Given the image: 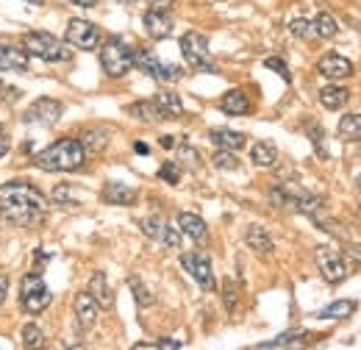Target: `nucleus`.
I'll use <instances>...</instances> for the list:
<instances>
[{"instance_id": "nucleus-20", "label": "nucleus", "mask_w": 361, "mask_h": 350, "mask_svg": "<svg viewBox=\"0 0 361 350\" xmlns=\"http://www.w3.org/2000/svg\"><path fill=\"white\" fill-rule=\"evenodd\" d=\"M134 67H139L144 75L156 78V81H164V62H158V56L153 51H134Z\"/></svg>"}, {"instance_id": "nucleus-27", "label": "nucleus", "mask_w": 361, "mask_h": 350, "mask_svg": "<svg viewBox=\"0 0 361 350\" xmlns=\"http://www.w3.org/2000/svg\"><path fill=\"white\" fill-rule=\"evenodd\" d=\"M128 114L137 117V120H142V123H158V120H161L153 100H137V103H131V106H128Z\"/></svg>"}, {"instance_id": "nucleus-9", "label": "nucleus", "mask_w": 361, "mask_h": 350, "mask_svg": "<svg viewBox=\"0 0 361 350\" xmlns=\"http://www.w3.org/2000/svg\"><path fill=\"white\" fill-rule=\"evenodd\" d=\"M181 264L192 278L198 281V286L203 292H214V270H212V262H209L206 253H184Z\"/></svg>"}, {"instance_id": "nucleus-5", "label": "nucleus", "mask_w": 361, "mask_h": 350, "mask_svg": "<svg viewBox=\"0 0 361 350\" xmlns=\"http://www.w3.org/2000/svg\"><path fill=\"white\" fill-rule=\"evenodd\" d=\"M50 300H53V295H50L48 283L42 281L39 273L22 276V281H20V306H22L28 314L45 311V309L50 306Z\"/></svg>"}, {"instance_id": "nucleus-29", "label": "nucleus", "mask_w": 361, "mask_h": 350, "mask_svg": "<svg viewBox=\"0 0 361 350\" xmlns=\"http://www.w3.org/2000/svg\"><path fill=\"white\" fill-rule=\"evenodd\" d=\"M45 345V334H42V328L36 325V323H28L25 328H22V348L25 350H42Z\"/></svg>"}, {"instance_id": "nucleus-28", "label": "nucleus", "mask_w": 361, "mask_h": 350, "mask_svg": "<svg viewBox=\"0 0 361 350\" xmlns=\"http://www.w3.org/2000/svg\"><path fill=\"white\" fill-rule=\"evenodd\" d=\"M81 144H83L86 150H103V147L109 144V131H106V128H89V131H83Z\"/></svg>"}, {"instance_id": "nucleus-17", "label": "nucleus", "mask_w": 361, "mask_h": 350, "mask_svg": "<svg viewBox=\"0 0 361 350\" xmlns=\"http://www.w3.org/2000/svg\"><path fill=\"white\" fill-rule=\"evenodd\" d=\"M219 109L225 114H231V117H245V114H250V100H247V95L242 89H231V92L222 95Z\"/></svg>"}, {"instance_id": "nucleus-13", "label": "nucleus", "mask_w": 361, "mask_h": 350, "mask_svg": "<svg viewBox=\"0 0 361 350\" xmlns=\"http://www.w3.org/2000/svg\"><path fill=\"white\" fill-rule=\"evenodd\" d=\"M103 201L111 206H134L137 203V189H131L123 181H109L103 187Z\"/></svg>"}, {"instance_id": "nucleus-2", "label": "nucleus", "mask_w": 361, "mask_h": 350, "mask_svg": "<svg viewBox=\"0 0 361 350\" xmlns=\"http://www.w3.org/2000/svg\"><path fill=\"white\" fill-rule=\"evenodd\" d=\"M83 161H86V147L81 144V140H72V137L53 142L34 159V164L45 173H75L83 167Z\"/></svg>"}, {"instance_id": "nucleus-1", "label": "nucleus", "mask_w": 361, "mask_h": 350, "mask_svg": "<svg viewBox=\"0 0 361 350\" xmlns=\"http://www.w3.org/2000/svg\"><path fill=\"white\" fill-rule=\"evenodd\" d=\"M0 217L17 228H34L48 217V201L36 187L8 181L0 187Z\"/></svg>"}, {"instance_id": "nucleus-53", "label": "nucleus", "mask_w": 361, "mask_h": 350, "mask_svg": "<svg viewBox=\"0 0 361 350\" xmlns=\"http://www.w3.org/2000/svg\"><path fill=\"white\" fill-rule=\"evenodd\" d=\"M28 3H34V6H42V3H45V0H28Z\"/></svg>"}, {"instance_id": "nucleus-42", "label": "nucleus", "mask_w": 361, "mask_h": 350, "mask_svg": "<svg viewBox=\"0 0 361 350\" xmlns=\"http://www.w3.org/2000/svg\"><path fill=\"white\" fill-rule=\"evenodd\" d=\"M22 97V92L17 89V86H6V83H0V103H17Z\"/></svg>"}, {"instance_id": "nucleus-52", "label": "nucleus", "mask_w": 361, "mask_h": 350, "mask_svg": "<svg viewBox=\"0 0 361 350\" xmlns=\"http://www.w3.org/2000/svg\"><path fill=\"white\" fill-rule=\"evenodd\" d=\"M134 150H137V153H142V156H147V153H150V147H147L144 142H137V144H134Z\"/></svg>"}, {"instance_id": "nucleus-51", "label": "nucleus", "mask_w": 361, "mask_h": 350, "mask_svg": "<svg viewBox=\"0 0 361 350\" xmlns=\"http://www.w3.org/2000/svg\"><path fill=\"white\" fill-rule=\"evenodd\" d=\"M6 153H8V140H6L3 134H0V159H3Z\"/></svg>"}, {"instance_id": "nucleus-8", "label": "nucleus", "mask_w": 361, "mask_h": 350, "mask_svg": "<svg viewBox=\"0 0 361 350\" xmlns=\"http://www.w3.org/2000/svg\"><path fill=\"white\" fill-rule=\"evenodd\" d=\"M64 39L70 48L78 51H95L100 45V31L97 25H92L89 20H70L67 22V31H64Z\"/></svg>"}, {"instance_id": "nucleus-24", "label": "nucleus", "mask_w": 361, "mask_h": 350, "mask_svg": "<svg viewBox=\"0 0 361 350\" xmlns=\"http://www.w3.org/2000/svg\"><path fill=\"white\" fill-rule=\"evenodd\" d=\"M250 159H253L256 167H275V161H278V147H275L273 142H256V144L250 147Z\"/></svg>"}, {"instance_id": "nucleus-19", "label": "nucleus", "mask_w": 361, "mask_h": 350, "mask_svg": "<svg viewBox=\"0 0 361 350\" xmlns=\"http://www.w3.org/2000/svg\"><path fill=\"white\" fill-rule=\"evenodd\" d=\"M245 242H247V248L253 250V253H259V256H270L273 253V239H270V234L261 228V225H247V231H245Z\"/></svg>"}, {"instance_id": "nucleus-30", "label": "nucleus", "mask_w": 361, "mask_h": 350, "mask_svg": "<svg viewBox=\"0 0 361 350\" xmlns=\"http://www.w3.org/2000/svg\"><path fill=\"white\" fill-rule=\"evenodd\" d=\"M339 134L348 140H361V114H345L339 120Z\"/></svg>"}, {"instance_id": "nucleus-18", "label": "nucleus", "mask_w": 361, "mask_h": 350, "mask_svg": "<svg viewBox=\"0 0 361 350\" xmlns=\"http://www.w3.org/2000/svg\"><path fill=\"white\" fill-rule=\"evenodd\" d=\"M153 103H156L161 120H178L184 114V103H181V97L175 92H158L153 97Z\"/></svg>"}, {"instance_id": "nucleus-56", "label": "nucleus", "mask_w": 361, "mask_h": 350, "mask_svg": "<svg viewBox=\"0 0 361 350\" xmlns=\"http://www.w3.org/2000/svg\"><path fill=\"white\" fill-rule=\"evenodd\" d=\"M0 134H3V128H0Z\"/></svg>"}, {"instance_id": "nucleus-34", "label": "nucleus", "mask_w": 361, "mask_h": 350, "mask_svg": "<svg viewBox=\"0 0 361 350\" xmlns=\"http://www.w3.org/2000/svg\"><path fill=\"white\" fill-rule=\"evenodd\" d=\"M289 31H292L294 36H300V39H311V36H317V34H314V22H311V20H306V17L292 20V22H289Z\"/></svg>"}, {"instance_id": "nucleus-25", "label": "nucleus", "mask_w": 361, "mask_h": 350, "mask_svg": "<svg viewBox=\"0 0 361 350\" xmlns=\"http://www.w3.org/2000/svg\"><path fill=\"white\" fill-rule=\"evenodd\" d=\"M353 311H356V300H336V303L320 309L317 317L320 320H348Z\"/></svg>"}, {"instance_id": "nucleus-15", "label": "nucleus", "mask_w": 361, "mask_h": 350, "mask_svg": "<svg viewBox=\"0 0 361 350\" xmlns=\"http://www.w3.org/2000/svg\"><path fill=\"white\" fill-rule=\"evenodd\" d=\"M86 292L95 297V303H97L100 309H111V306H114V292H111V286H109L106 273H100V270H97V273L89 278Z\"/></svg>"}, {"instance_id": "nucleus-31", "label": "nucleus", "mask_w": 361, "mask_h": 350, "mask_svg": "<svg viewBox=\"0 0 361 350\" xmlns=\"http://www.w3.org/2000/svg\"><path fill=\"white\" fill-rule=\"evenodd\" d=\"M81 198H83V195H81L78 189H72L70 184H62V187L53 189V201H56L59 206H75Z\"/></svg>"}, {"instance_id": "nucleus-26", "label": "nucleus", "mask_w": 361, "mask_h": 350, "mask_svg": "<svg viewBox=\"0 0 361 350\" xmlns=\"http://www.w3.org/2000/svg\"><path fill=\"white\" fill-rule=\"evenodd\" d=\"M311 22H314V34H317V36H322V39H331V36H336V34H339V22H336V17H334V14H328V11H320Z\"/></svg>"}, {"instance_id": "nucleus-50", "label": "nucleus", "mask_w": 361, "mask_h": 350, "mask_svg": "<svg viewBox=\"0 0 361 350\" xmlns=\"http://www.w3.org/2000/svg\"><path fill=\"white\" fill-rule=\"evenodd\" d=\"M75 6H81V8H92V6H97V0H70Z\"/></svg>"}, {"instance_id": "nucleus-43", "label": "nucleus", "mask_w": 361, "mask_h": 350, "mask_svg": "<svg viewBox=\"0 0 361 350\" xmlns=\"http://www.w3.org/2000/svg\"><path fill=\"white\" fill-rule=\"evenodd\" d=\"M147 6H150L153 11H170V8L175 6V0H147Z\"/></svg>"}, {"instance_id": "nucleus-35", "label": "nucleus", "mask_w": 361, "mask_h": 350, "mask_svg": "<svg viewBox=\"0 0 361 350\" xmlns=\"http://www.w3.org/2000/svg\"><path fill=\"white\" fill-rule=\"evenodd\" d=\"M158 178L167 181V184H172V187L181 184V164H178L175 159H172V161H164L161 170H158Z\"/></svg>"}, {"instance_id": "nucleus-37", "label": "nucleus", "mask_w": 361, "mask_h": 350, "mask_svg": "<svg viewBox=\"0 0 361 350\" xmlns=\"http://www.w3.org/2000/svg\"><path fill=\"white\" fill-rule=\"evenodd\" d=\"M214 167L219 170H239V159L233 156V150H217L214 153Z\"/></svg>"}, {"instance_id": "nucleus-32", "label": "nucleus", "mask_w": 361, "mask_h": 350, "mask_svg": "<svg viewBox=\"0 0 361 350\" xmlns=\"http://www.w3.org/2000/svg\"><path fill=\"white\" fill-rule=\"evenodd\" d=\"M175 161H178L181 167H186V170H198V164H200V153H198L195 147H189V144H181V147H178V153H175Z\"/></svg>"}, {"instance_id": "nucleus-49", "label": "nucleus", "mask_w": 361, "mask_h": 350, "mask_svg": "<svg viewBox=\"0 0 361 350\" xmlns=\"http://www.w3.org/2000/svg\"><path fill=\"white\" fill-rule=\"evenodd\" d=\"M131 350H158V345H153V342H137Z\"/></svg>"}, {"instance_id": "nucleus-12", "label": "nucleus", "mask_w": 361, "mask_h": 350, "mask_svg": "<svg viewBox=\"0 0 361 350\" xmlns=\"http://www.w3.org/2000/svg\"><path fill=\"white\" fill-rule=\"evenodd\" d=\"M0 72H28V51L0 45Z\"/></svg>"}, {"instance_id": "nucleus-7", "label": "nucleus", "mask_w": 361, "mask_h": 350, "mask_svg": "<svg viewBox=\"0 0 361 350\" xmlns=\"http://www.w3.org/2000/svg\"><path fill=\"white\" fill-rule=\"evenodd\" d=\"M62 114H64V106L59 103V100H53V97H39V100H34V106L22 114V123H36V126H42V128H53L59 120H62Z\"/></svg>"}, {"instance_id": "nucleus-48", "label": "nucleus", "mask_w": 361, "mask_h": 350, "mask_svg": "<svg viewBox=\"0 0 361 350\" xmlns=\"http://www.w3.org/2000/svg\"><path fill=\"white\" fill-rule=\"evenodd\" d=\"M158 350H178V342H172V339H161Z\"/></svg>"}, {"instance_id": "nucleus-4", "label": "nucleus", "mask_w": 361, "mask_h": 350, "mask_svg": "<svg viewBox=\"0 0 361 350\" xmlns=\"http://www.w3.org/2000/svg\"><path fill=\"white\" fill-rule=\"evenodd\" d=\"M22 45H25L28 53L39 56L42 62H70L72 59L70 48L62 39H56L53 34H48V31H28L22 36Z\"/></svg>"}, {"instance_id": "nucleus-3", "label": "nucleus", "mask_w": 361, "mask_h": 350, "mask_svg": "<svg viewBox=\"0 0 361 350\" xmlns=\"http://www.w3.org/2000/svg\"><path fill=\"white\" fill-rule=\"evenodd\" d=\"M100 67L109 78H123L134 67V48L125 45L120 36H109L100 45Z\"/></svg>"}, {"instance_id": "nucleus-41", "label": "nucleus", "mask_w": 361, "mask_h": 350, "mask_svg": "<svg viewBox=\"0 0 361 350\" xmlns=\"http://www.w3.org/2000/svg\"><path fill=\"white\" fill-rule=\"evenodd\" d=\"M161 242H164L167 248H178V245H181V234H178V228H172V225H164Z\"/></svg>"}, {"instance_id": "nucleus-22", "label": "nucleus", "mask_w": 361, "mask_h": 350, "mask_svg": "<svg viewBox=\"0 0 361 350\" xmlns=\"http://www.w3.org/2000/svg\"><path fill=\"white\" fill-rule=\"evenodd\" d=\"M178 228L189 236V239H206V234H209V228H206V222H203V217H198V214H192V211H181L178 214Z\"/></svg>"}, {"instance_id": "nucleus-57", "label": "nucleus", "mask_w": 361, "mask_h": 350, "mask_svg": "<svg viewBox=\"0 0 361 350\" xmlns=\"http://www.w3.org/2000/svg\"><path fill=\"white\" fill-rule=\"evenodd\" d=\"M359 211H361V206H359Z\"/></svg>"}, {"instance_id": "nucleus-38", "label": "nucleus", "mask_w": 361, "mask_h": 350, "mask_svg": "<svg viewBox=\"0 0 361 350\" xmlns=\"http://www.w3.org/2000/svg\"><path fill=\"white\" fill-rule=\"evenodd\" d=\"M139 228H142L144 236H150V239H161V234H164V222L158 217H144L139 222Z\"/></svg>"}, {"instance_id": "nucleus-14", "label": "nucleus", "mask_w": 361, "mask_h": 350, "mask_svg": "<svg viewBox=\"0 0 361 350\" xmlns=\"http://www.w3.org/2000/svg\"><path fill=\"white\" fill-rule=\"evenodd\" d=\"M142 22L150 39H167V36L172 34V20H170L167 11H153V8H150V11L144 14Z\"/></svg>"}, {"instance_id": "nucleus-6", "label": "nucleus", "mask_w": 361, "mask_h": 350, "mask_svg": "<svg viewBox=\"0 0 361 350\" xmlns=\"http://www.w3.org/2000/svg\"><path fill=\"white\" fill-rule=\"evenodd\" d=\"M181 53L184 59L200 72H217V65L212 62V53H209V39L198 31H186L181 36Z\"/></svg>"}, {"instance_id": "nucleus-44", "label": "nucleus", "mask_w": 361, "mask_h": 350, "mask_svg": "<svg viewBox=\"0 0 361 350\" xmlns=\"http://www.w3.org/2000/svg\"><path fill=\"white\" fill-rule=\"evenodd\" d=\"M348 259H353V262H361V242H356V245H348Z\"/></svg>"}, {"instance_id": "nucleus-11", "label": "nucleus", "mask_w": 361, "mask_h": 350, "mask_svg": "<svg viewBox=\"0 0 361 350\" xmlns=\"http://www.w3.org/2000/svg\"><path fill=\"white\" fill-rule=\"evenodd\" d=\"M72 309H75V323H78V328H92L95 323H97V314H100V306L95 303V297L89 295V292H78L75 295V303H72Z\"/></svg>"}, {"instance_id": "nucleus-47", "label": "nucleus", "mask_w": 361, "mask_h": 350, "mask_svg": "<svg viewBox=\"0 0 361 350\" xmlns=\"http://www.w3.org/2000/svg\"><path fill=\"white\" fill-rule=\"evenodd\" d=\"M158 144H161L164 150H172V147H175V137H170V134H164V137L158 140Z\"/></svg>"}, {"instance_id": "nucleus-36", "label": "nucleus", "mask_w": 361, "mask_h": 350, "mask_svg": "<svg viewBox=\"0 0 361 350\" xmlns=\"http://www.w3.org/2000/svg\"><path fill=\"white\" fill-rule=\"evenodd\" d=\"M222 303H225V309H228V311H233V309H236V303H239V286H236L231 278L222 281Z\"/></svg>"}, {"instance_id": "nucleus-21", "label": "nucleus", "mask_w": 361, "mask_h": 350, "mask_svg": "<svg viewBox=\"0 0 361 350\" xmlns=\"http://www.w3.org/2000/svg\"><path fill=\"white\" fill-rule=\"evenodd\" d=\"M209 140L214 142L219 150H242L247 144V137L239 134V131H231V128H212L209 131Z\"/></svg>"}, {"instance_id": "nucleus-45", "label": "nucleus", "mask_w": 361, "mask_h": 350, "mask_svg": "<svg viewBox=\"0 0 361 350\" xmlns=\"http://www.w3.org/2000/svg\"><path fill=\"white\" fill-rule=\"evenodd\" d=\"M308 128H311V142H314V144H317V150H320V140H322V128H320L317 123H311Z\"/></svg>"}, {"instance_id": "nucleus-55", "label": "nucleus", "mask_w": 361, "mask_h": 350, "mask_svg": "<svg viewBox=\"0 0 361 350\" xmlns=\"http://www.w3.org/2000/svg\"><path fill=\"white\" fill-rule=\"evenodd\" d=\"M123 3H134V0H123Z\"/></svg>"}, {"instance_id": "nucleus-40", "label": "nucleus", "mask_w": 361, "mask_h": 350, "mask_svg": "<svg viewBox=\"0 0 361 350\" xmlns=\"http://www.w3.org/2000/svg\"><path fill=\"white\" fill-rule=\"evenodd\" d=\"M264 67L267 70H273V72H278L284 81H292V72H289V67H287V62L284 59H278V56H270V59H264Z\"/></svg>"}, {"instance_id": "nucleus-33", "label": "nucleus", "mask_w": 361, "mask_h": 350, "mask_svg": "<svg viewBox=\"0 0 361 350\" xmlns=\"http://www.w3.org/2000/svg\"><path fill=\"white\" fill-rule=\"evenodd\" d=\"M128 286H131V292H134V297H137V303H139L142 309H144V306H150V303H153V292H150V289L144 286L142 278L131 276V278H128Z\"/></svg>"}, {"instance_id": "nucleus-54", "label": "nucleus", "mask_w": 361, "mask_h": 350, "mask_svg": "<svg viewBox=\"0 0 361 350\" xmlns=\"http://www.w3.org/2000/svg\"><path fill=\"white\" fill-rule=\"evenodd\" d=\"M356 189H359V192H361V175H359V178H356Z\"/></svg>"}, {"instance_id": "nucleus-23", "label": "nucleus", "mask_w": 361, "mask_h": 350, "mask_svg": "<svg viewBox=\"0 0 361 350\" xmlns=\"http://www.w3.org/2000/svg\"><path fill=\"white\" fill-rule=\"evenodd\" d=\"M320 103L328 109V112H336L348 103V89L345 86H336V83H328L320 89Z\"/></svg>"}, {"instance_id": "nucleus-39", "label": "nucleus", "mask_w": 361, "mask_h": 350, "mask_svg": "<svg viewBox=\"0 0 361 350\" xmlns=\"http://www.w3.org/2000/svg\"><path fill=\"white\" fill-rule=\"evenodd\" d=\"M303 334L300 331H287V334H281L278 339H273V342H261L259 350H273V348H284V345H292V342H297Z\"/></svg>"}, {"instance_id": "nucleus-16", "label": "nucleus", "mask_w": 361, "mask_h": 350, "mask_svg": "<svg viewBox=\"0 0 361 350\" xmlns=\"http://www.w3.org/2000/svg\"><path fill=\"white\" fill-rule=\"evenodd\" d=\"M317 70L322 72L325 78L336 81V78H348V75L353 72V65H350L345 56H339V53H328V56H322V59H320Z\"/></svg>"}, {"instance_id": "nucleus-10", "label": "nucleus", "mask_w": 361, "mask_h": 350, "mask_svg": "<svg viewBox=\"0 0 361 350\" xmlns=\"http://www.w3.org/2000/svg\"><path fill=\"white\" fill-rule=\"evenodd\" d=\"M317 264H320V273L328 283H342L348 278V264L334 248H317Z\"/></svg>"}, {"instance_id": "nucleus-46", "label": "nucleus", "mask_w": 361, "mask_h": 350, "mask_svg": "<svg viewBox=\"0 0 361 350\" xmlns=\"http://www.w3.org/2000/svg\"><path fill=\"white\" fill-rule=\"evenodd\" d=\"M6 292H8V276L0 270V306H3V300H6Z\"/></svg>"}]
</instances>
